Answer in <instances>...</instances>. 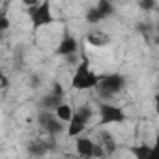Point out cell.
<instances>
[{
    "instance_id": "6da1fadb",
    "label": "cell",
    "mask_w": 159,
    "mask_h": 159,
    "mask_svg": "<svg viewBox=\"0 0 159 159\" xmlns=\"http://www.w3.org/2000/svg\"><path fill=\"white\" fill-rule=\"evenodd\" d=\"M101 83V75L96 73L90 66V60L83 54L79 64L75 66V73L71 77V88L73 90H81V92H86V90H98Z\"/></svg>"
},
{
    "instance_id": "7a4b0ae2",
    "label": "cell",
    "mask_w": 159,
    "mask_h": 159,
    "mask_svg": "<svg viewBox=\"0 0 159 159\" xmlns=\"http://www.w3.org/2000/svg\"><path fill=\"white\" fill-rule=\"evenodd\" d=\"M125 77L122 73H107L101 75V83L98 86V96L101 98V101H111L112 98H116L118 94H122L125 90Z\"/></svg>"
},
{
    "instance_id": "3957f363",
    "label": "cell",
    "mask_w": 159,
    "mask_h": 159,
    "mask_svg": "<svg viewBox=\"0 0 159 159\" xmlns=\"http://www.w3.org/2000/svg\"><path fill=\"white\" fill-rule=\"evenodd\" d=\"M92 118H94V109L90 105L77 107L75 109V114H73V118H71V122L67 124V129H66L67 131V137H73V139L81 137L86 131V127H88V124H90Z\"/></svg>"
},
{
    "instance_id": "277c9868",
    "label": "cell",
    "mask_w": 159,
    "mask_h": 159,
    "mask_svg": "<svg viewBox=\"0 0 159 159\" xmlns=\"http://www.w3.org/2000/svg\"><path fill=\"white\" fill-rule=\"evenodd\" d=\"M28 19L32 23V30H39L43 26H49L54 23V15H52V4L49 0L45 2H36L34 6L28 8Z\"/></svg>"
},
{
    "instance_id": "5b68a950",
    "label": "cell",
    "mask_w": 159,
    "mask_h": 159,
    "mask_svg": "<svg viewBox=\"0 0 159 159\" xmlns=\"http://www.w3.org/2000/svg\"><path fill=\"white\" fill-rule=\"evenodd\" d=\"M98 124L99 125H111V124H124L127 120V114L122 107L111 103V101H99L98 105Z\"/></svg>"
},
{
    "instance_id": "8992f818",
    "label": "cell",
    "mask_w": 159,
    "mask_h": 159,
    "mask_svg": "<svg viewBox=\"0 0 159 159\" xmlns=\"http://www.w3.org/2000/svg\"><path fill=\"white\" fill-rule=\"evenodd\" d=\"M75 153L81 159H103V157H107L103 148L96 140H92L90 137H83V135L75 139Z\"/></svg>"
},
{
    "instance_id": "52a82bcc",
    "label": "cell",
    "mask_w": 159,
    "mask_h": 159,
    "mask_svg": "<svg viewBox=\"0 0 159 159\" xmlns=\"http://www.w3.org/2000/svg\"><path fill=\"white\" fill-rule=\"evenodd\" d=\"M38 124H39V127H41L49 137H56V135H60L64 129H67V125L62 124V122L56 118V114H54V112H49V111H39V114H38Z\"/></svg>"
},
{
    "instance_id": "ba28073f",
    "label": "cell",
    "mask_w": 159,
    "mask_h": 159,
    "mask_svg": "<svg viewBox=\"0 0 159 159\" xmlns=\"http://www.w3.org/2000/svg\"><path fill=\"white\" fill-rule=\"evenodd\" d=\"M77 52H79V39L66 28L64 36H62V39L56 47V54L66 56V58H73V56H77Z\"/></svg>"
},
{
    "instance_id": "9c48e42d",
    "label": "cell",
    "mask_w": 159,
    "mask_h": 159,
    "mask_svg": "<svg viewBox=\"0 0 159 159\" xmlns=\"http://www.w3.org/2000/svg\"><path fill=\"white\" fill-rule=\"evenodd\" d=\"M131 153L135 159H159V129L155 133L153 144H139L131 148Z\"/></svg>"
},
{
    "instance_id": "30bf717a",
    "label": "cell",
    "mask_w": 159,
    "mask_h": 159,
    "mask_svg": "<svg viewBox=\"0 0 159 159\" xmlns=\"http://www.w3.org/2000/svg\"><path fill=\"white\" fill-rule=\"evenodd\" d=\"M49 148H51V144H49L47 140H43V139H36V140L28 142V146H26V152H28V155H30V157H36V159H39V157L47 155Z\"/></svg>"
},
{
    "instance_id": "8fae6325",
    "label": "cell",
    "mask_w": 159,
    "mask_h": 159,
    "mask_svg": "<svg viewBox=\"0 0 159 159\" xmlns=\"http://www.w3.org/2000/svg\"><path fill=\"white\" fill-rule=\"evenodd\" d=\"M101 148H103V152H105V155L109 157V155H112L114 152H116V140H114V137H112V133H109V131H101L99 133V139L96 140Z\"/></svg>"
},
{
    "instance_id": "7c38bea8",
    "label": "cell",
    "mask_w": 159,
    "mask_h": 159,
    "mask_svg": "<svg viewBox=\"0 0 159 159\" xmlns=\"http://www.w3.org/2000/svg\"><path fill=\"white\" fill-rule=\"evenodd\" d=\"M86 43L92 47H107L111 43V36L101 30H92L90 34H86Z\"/></svg>"
},
{
    "instance_id": "4fadbf2b",
    "label": "cell",
    "mask_w": 159,
    "mask_h": 159,
    "mask_svg": "<svg viewBox=\"0 0 159 159\" xmlns=\"http://www.w3.org/2000/svg\"><path fill=\"white\" fill-rule=\"evenodd\" d=\"M54 114H56V118L62 122V124H69L71 122V118H73V114H75V109L69 105V103H62L56 111H54Z\"/></svg>"
},
{
    "instance_id": "5bb4252c",
    "label": "cell",
    "mask_w": 159,
    "mask_h": 159,
    "mask_svg": "<svg viewBox=\"0 0 159 159\" xmlns=\"http://www.w3.org/2000/svg\"><path fill=\"white\" fill-rule=\"evenodd\" d=\"M84 19H86V23H88V25H99L101 21H105V19H103V15L99 13L98 6H90V8L86 10Z\"/></svg>"
},
{
    "instance_id": "9a60e30c",
    "label": "cell",
    "mask_w": 159,
    "mask_h": 159,
    "mask_svg": "<svg viewBox=\"0 0 159 159\" xmlns=\"http://www.w3.org/2000/svg\"><path fill=\"white\" fill-rule=\"evenodd\" d=\"M96 6H98L99 13L103 15V19H109L111 15H114V4H112V2H109V0H99Z\"/></svg>"
},
{
    "instance_id": "2e32d148",
    "label": "cell",
    "mask_w": 159,
    "mask_h": 159,
    "mask_svg": "<svg viewBox=\"0 0 159 159\" xmlns=\"http://www.w3.org/2000/svg\"><path fill=\"white\" fill-rule=\"evenodd\" d=\"M155 6H157L155 0H140V2H139V8L144 10V11H153Z\"/></svg>"
},
{
    "instance_id": "e0dca14e",
    "label": "cell",
    "mask_w": 159,
    "mask_h": 159,
    "mask_svg": "<svg viewBox=\"0 0 159 159\" xmlns=\"http://www.w3.org/2000/svg\"><path fill=\"white\" fill-rule=\"evenodd\" d=\"M39 83H41V81H39V77H38L36 73H34V75H30V81H28V84H30L32 88H38V86H39Z\"/></svg>"
},
{
    "instance_id": "ac0fdd59",
    "label": "cell",
    "mask_w": 159,
    "mask_h": 159,
    "mask_svg": "<svg viewBox=\"0 0 159 159\" xmlns=\"http://www.w3.org/2000/svg\"><path fill=\"white\" fill-rule=\"evenodd\" d=\"M8 88V79H6V75H2V90H6Z\"/></svg>"
},
{
    "instance_id": "d6986e66",
    "label": "cell",
    "mask_w": 159,
    "mask_h": 159,
    "mask_svg": "<svg viewBox=\"0 0 159 159\" xmlns=\"http://www.w3.org/2000/svg\"><path fill=\"white\" fill-rule=\"evenodd\" d=\"M155 43L159 45V25H157V28H155Z\"/></svg>"
},
{
    "instance_id": "ffe728a7",
    "label": "cell",
    "mask_w": 159,
    "mask_h": 159,
    "mask_svg": "<svg viewBox=\"0 0 159 159\" xmlns=\"http://www.w3.org/2000/svg\"><path fill=\"white\" fill-rule=\"evenodd\" d=\"M71 159H81V157H71Z\"/></svg>"
}]
</instances>
